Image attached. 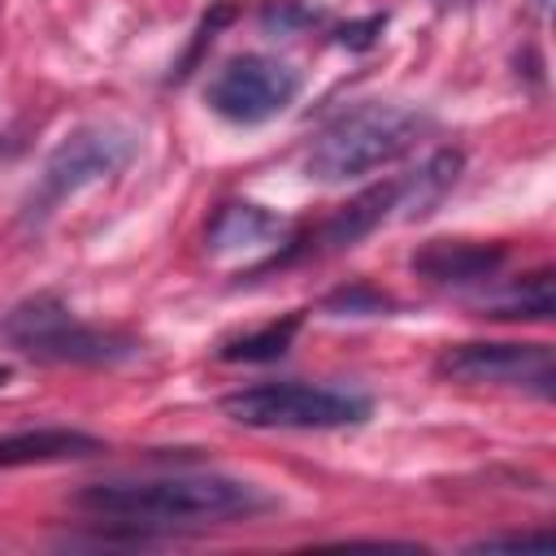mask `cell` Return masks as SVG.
I'll return each mask as SVG.
<instances>
[{
    "mask_svg": "<svg viewBox=\"0 0 556 556\" xmlns=\"http://www.w3.org/2000/svg\"><path fill=\"white\" fill-rule=\"evenodd\" d=\"M78 508L109 517L117 526H191V521H230L269 508L252 482L226 473H161V478H117L96 482L74 495Z\"/></svg>",
    "mask_w": 556,
    "mask_h": 556,
    "instance_id": "1",
    "label": "cell"
},
{
    "mask_svg": "<svg viewBox=\"0 0 556 556\" xmlns=\"http://www.w3.org/2000/svg\"><path fill=\"white\" fill-rule=\"evenodd\" d=\"M430 130V117L408 104H361L339 113L308 148L304 169L317 182H348L400 161Z\"/></svg>",
    "mask_w": 556,
    "mask_h": 556,
    "instance_id": "2",
    "label": "cell"
},
{
    "mask_svg": "<svg viewBox=\"0 0 556 556\" xmlns=\"http://www.w3.org/2000/svg\"><path fill=\"white\" fill-rule=\"evenodd\" d=\"M0 334L22 348L35 361H52V365H113L135 356V339L122 330H104V326H87L78 321L61 295H30L22 300L4 321Z\"/></svg>",
    "mask_w": 556,
    "mask_h": 556,
    "instance_id": "3",
    "label": "cell"
},
{
    "mask_svg": "<svg viewBox=\"0 0 556 556\" xmlns=\"http://www.w3.org/2000/svg\"><path fill=\"white\" fill-rule=\"evenodd\" d=\"M222 413L252 430H334L369 417V400L313 382H256L222 395Z\"/></svg>",
    "mask_w": 556,
    "mask_h": 556,
    "instance_id": "4",
    "label": "cell"
},
{
    "mask_svg": "<svg viewBox=\"0 0 556 556\" xmlns=\"http://www.w3.org/2000/svg\"><path fill=\"white\" fill-rule=\"evenodd\" d=\"M135 152V135L126 126H113V122H91V126H78L74 135H65L52 156L43 161V174H39V187L30 195V217H43L52 213L65 195L83 191L87 182L122 169Z\"/></svg>",
    "mask_w": 556,
    "mask_h": 556,
    "instance_id": "5",
    "label": "cell"
},
{
    "mask_svg": "<svg viewBox=\"0 0 556 556\" xmlns=\"http://www.w3.org/2000/svg\"><path fill=\"white\" fill-rule=\"evenodd\" d=\"M300 96V74L278 61V56H265V52H243V56H230L213 78H208V109L226 122H239V126H256V122H269L274 113H282L291 100Z\"/></svg>",
    "mask_w": 556,
    "mask_h": 556,
    "instance_id": "6",
    "label": "cell"
},
{
    "mask_svg": "<svg viewBox=\"0 0 556 556\" xmlns=\"http://www.w3.org/2000/svg\"><path fill=\"white\" fill-rule=\"evenodd\" d=\"M434 374L452 382L530 387L539 395L556 391V365L547 343H456L439 352Z\"/></svg>",
    "mask_w": 556,
    "mask_h": 556,
    "instance_id": "7",
    "label": "cell"
},
{
    "mask_svg": "<svg viewBox=\"0 0 556 556\" xmlns=\"http://www.w3.org/2000/svg\"><path fill=\"white\" fill-rule=\"evenodd\" d=\"M504 243H482V239H430L421 252H413V274L439 282V287H469L495 278L504 265Z\"/></svg>",
    "mask_w": 556,
    "mask_h": 556,
    "instance_id": "8",
    "label": "cell"
},
{
    "mask_svg": "<svg viewBox=\"0 0 556 556\" xmlns=\"http://www.w3.org/2000/svg\"><path fill=\"white\" fill-rule=\"evenodd\" d=\"M282 235H287V226H282L278 213H269L261 204H248V200H226L213 213V222L204 230V243H208V252L226 256V252H243V248H269Z\"/></svg>",
    "mask_w": 556,
    "mask_h": 556,
    "instance_id": "9",
    "label": "cell"
},
{
    "mask_svg": "<svg viewBox=\"0 0 556 556\" xmlns=\"http://www.w3.org/2000/svg\"><path fill=\"white\" fill-rule=\"evenodd\" d=\"M104 452V443L96 434L83 430H65V426H43V430H17V434H0V469H17V465H48V460H83Z\"/></svg>",
    "mask_w": 556,
    "mask_h": 556,
    "instance_id": "10",
    "label": "cell"
},
{
    "mask_svg": "<svg viewBox=\"0 0 556 556\" xmlns=\"http://www.w3.org/2000/svg\"><path fill=\"white\" fill-rule=\"evenodd\" d=\"M395 195H400V182H374V187H365V191L352 195L343 208H334V217L317 230V243H321L326 252L356 248L365 235H374V230L391 217Z\"/></svg>",
    "mask_w": 556,
    "mask_h": 556,
    "instance_id": "11",
    "label": "cell"
},
{
    "mask_svg": "<svg viewBox=\"0 0 556 556\" xmlns=\"http://www.w3.org/2000/svg\"><path fill=\"white\" fill-rule=\"evenodd\" d=\"M473 308H478L482 317H500V321H547L552 308H556L552 269H534V274H526V278H513V282H504L500 291H486Z\"/></svg>",
    "mask_w": 556,
    "mask_h": 556,
    "instance_id": "12",
    "label": "cell"
},
{
    "mask_svg": "<svg viewBox=\"0 0 556 556\" xmlns=\"http://www.w3.org/2000/svg\"><path fill=\"white\" fill-rule=\"evenodd\" d=\"M460 169H465V156H460L456 148H439V152H434V156H430L413 178H404V182H400V195H395L400 217L417 222V217L434 213V208H439V200L456 187Z\"/></svg>",
    "mask_w": 556,
    "mask_h": 556,
    "instance_id": "13",
    "label": "cell"
},
{
    "mask_svg": "<svg viewBox=\"0 0 556 556\" xmlns=\"http://www.w3.org/2000/svg\"><path fill=\"white\" fill-rule=\"evenodd\" d=\"M300 321H304L300 313H287L282 321H269V326H261V330H252V334H239V339H226V343L217 348V356H222V361H278V356L291 348Z\"/></svg>",
    "mask_w": 556,
    "mask_h": 556,
    "instance_id": "14",
    "label": "cell"
},
{
    "mask_svg": "<svg viewBox=\"0 0 556 556\" xmlns=\"http://www.w3.org/2000/svg\"><path fill=\"white\" fill-rule=\"evenodd\" d=\"M382 308H391V295H382L365 282H352V287H339L326 295V313H334V317H365V313H382Z\"/></svg>",
    "mask_w": 556,
    "mask_h": 556,
    "instance_id": "15",
    "label": "cell"
},
{
    "mask_svg": "<svg viewBox=\"0 0 556 556\" xmlns=\"http://www.w3.org/2000/svg\"><path fill=\"white\" fill-rule=\"evenodd\" d=\"M317 17H321V13L308 9V4H300V0H274V4L261 9V26H265V30H278V35H295V30L313 26Z\"/></svg>",
    "mask_w": 556,
    "mask_h": 556,
    "instance_id": "16",
    "label": "cell"
},
{
    "mask_svg": "<svg viewBox=\"0 0 556 556\" xmlns=\"http://www.w3.org/2000/svg\"><path fill=\"white\" fill-rule=\"evenodd\" d=\"M230 17H235V9H230V4H217V9H213V13L204 17V22H200V30H195V39H191V48H187V56H182V61L174 65V78H187V74H191V65L200 61V52H204V43H213V39H217V30H222V26L230 22Z\"/></svg>",
    "mask_w": 556,
    "mask_h": 556,
    "instance_id": "17",
    "label": "cell"
},
{
    "mask_svg": "<svg viewBox=\"0 0 556 556\" xmlns=\"http://www.w3.org/2000/svg\"><path fill=\"white\" fill-rule=\"evenodd\" d=\"M556 539L547 530H534V534H491V539H478L469 543V552H552Z\"/></svg>",
    "mask_w": 556,
    "mask_h": 556,
    "instance_id": "18",
    "label": "cell"
},
{
    "mask_svg": "<svg viewBox=\"0 0 556 556\" xmlns=\"http://www.w3.org/2000/svg\"><path fill=\"white\" fill-rule=\"evenodd\" d=\"M382 26H387V13H369V17H361V22L339 26V30H334V39H339L343 48H352V52H365V48H374V43H378Z\"/></svg>",
    "mask_w": 556,
    "mask_h": 556,
    "instance_id": "19",
    "label": "cell"
},
{
    "mask_svg": "<svg viewBox=\"0 0 556 556\" xmlns=\"http://www.w3.org/2000/svg\"><path fill=\"white\" fill-rule=\"evenodd\" d=\"M9 378H13V369H9V365H0V387H4Z\"/></svg>",
    "mask_w": 556,
    "mask_h": 556,
    "instance_id": "20",
    "label": "cell"
},
{
    "mask_svg": "<svg viewBox=\"0 0 556 556\" xmlns=\"http://www.w3.org/2000/svg\"><path fill=\"white\" fill-rule=\"evenodd\" d=\"M547 4H552V0H539V9H547Z\"/></svg>",
    "mask_w": 556,
    "mask_h": 556,
    "instance_id": "21",
    "label": "cell"
}]
</instances>
